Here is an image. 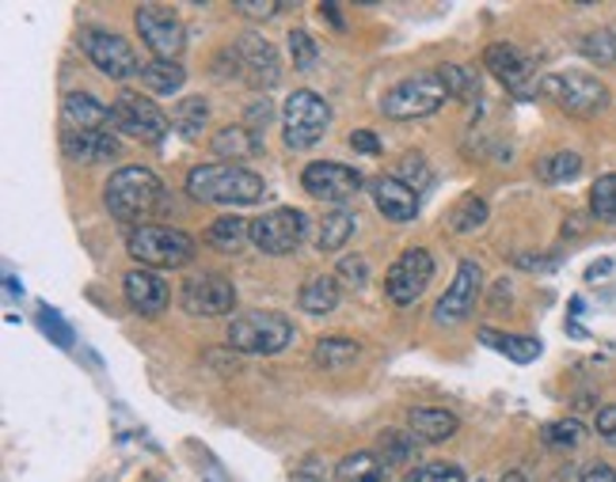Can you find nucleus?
<instances>
[{
	"label": "nucleus",
	"instance_id": "1",
	"mask_svg": "<svg viewBox=\"0 0 616 482\" xmlns=\"http://www.w3.org/2000/svg\"><path fill=\"white\" fill-rule=\"evenodd\" d=\"M263 190V175L241 164H202L187 175V198L202 206H255Z\"/></svg>",
	"mask_w": 616,
	"mask_h": 482
},
{
	"label": "nucleus",
	"instance_id": "2",
	"mask_svg": "<svg viewBox=\"0 0 616 482\" xmlns=\"http://www.w3.org/2000/svg\"><path fill=\"white\" fill-rule=\"evenodd\" d=\"M104 201L110 209V217L123 220V225H137V220H149L164 201V183L156 179L149 168H123L107 179Z\"/></svg>",
	"mask_w": 616,
	"mask_h": 482
},
{
	"label": "nucleus",
	"instance_id": "3",
	"mask_svg": "<svg viewBox=\"0 0 616 482\" xmlns=\"http://www.w3.org/2000/svg\"><path fill=\"white\" fill-rule=\"evenodd\" d=\"M126 252L145 270H172V266H187L195 258V239L168 225H137L126 236Z\"/></svg>",
	"mask_w": 616,
	"mask_h": 482
},
{
	"label": "nucleus",
	"instance_id": "4",
	"mask_svg": "<svg viewBox=\"0 0 616 482\" xmlns=\"http://www.w3.org/2000/svg\"><path fill=\"white\" fill-rule=\"evenodd\" d=\"M290 342H293V327L282 312L252 308L233 315V323H228V346L241 350V354L271 357V354H282Z\"/></svg>",
	"mask_w": 616,
	"mask_h": 482
},
{
	"label": "nucleus",
	"instance_id": "5",
	"mask_svg": "<svg viewBox=\"0 0 616 482\" xmlns=\"http://www.w3.org/2000/svg\"><path fill=\"white\" fill-rule=\"evenodd\" d=\"M331 126V110L316 91H293L286 99V110H282V137H286V148L301 153V148H312L320 137L327 134Z\"/></svg>",
	"mask_w": 616,
	"mask_h": 482
},
{
	"label": "nucleus",
	"instance_id": "6",
	"mask_svg": "<svg viewBox=\"0 0 616 482\" xmlns=\"http://www.w3.org/2000/svg\"><path fill=\"white\" fill-rule=\"evenodd\" d=\"M80 50H85V58L110 80L141 77V69H145V65L137 61L134 46L126 42L123 35L104 31V27H85V31H80Z\"/></svg>",
	"mask_w": 616,
	"mask_h": 482
},
{
	"label": "nucleus",
	"instance_id": "7",
	"mask_svg": "<svg viewBox=\"0 0 616 482\" xmlns=\"http://www.w3.org/2000/svg\"><path fill=\"white\" fill-rule=\"evenodd\" d=\"M110 122L141 145H160L172 126L168 118H164V110L156 107L149 96H141V91H118L115 107H110Z\"/></svg>",
	"mask_w": 616,
	"mask_h": 482
},
{
	"label": "nucleus",
	"instance_id": "8",
	"mask_svg": "<svg viewBox=\"0 0 616 482\" xmlns=\"http://www.w3.org/2000/svg\"><path fill=\"white\" fill-rule=\"evenodd\" d=\"M309 220L305 213L282 206V209H266L263 217L252 220V244L260 247L263 255H293L301 244H305Z\"/></svg>",
	"mask_w": 616,
	"mask_h": 482
},
{
	"label": "nucleus",
	"instance_id": "9",
	"mask_svg": "<svg viewBox=\"0 0 616 482\" xmlns=\"http://www.w3.org/2000/svg\"><path fill=\"white\" fill-rule=\"evenodd\" d=\"M545 96L556 99L567 115H578V118H590L597 110L609 107V91L597 77L590 72H556V77L545 80Z\"/></svg>",
	"mask_w": 616,
	"mask_h": 482
},
{
	"label": "nucleus",
	"instance_id": "10",
	"mask_svg": "<svg viewBox=\"0 0 616 482\" xmlns=\"http://www.w3.org/2000/svg\"><path fill=\"white\" fill-rule=\"evenodd\" d=\"M449 91L441 88L438 77H408L400 80L389 96L381 99V110L397 122H408V118H427L446 104Z\"/></svg>",
	"mask_w": 616,
	"mask_h": 482
},
{
	"label": "nucleus",
	"instance_id": "11",
	"mask_svg": "<svg viewBox=\"0 0 616 482\" xmlns=\"http://www.w3.org/2000/svg\"><path fill=\"white\" fill-rule=\"evenodd\" d=\"M434 282V255L422 252V247H408L397 263L389 266V277H384V289H389V301L408 308L415 304L422 293Z\"/></svg>",
	"mask_w": 616,
	"mask_h": 482
},
{
	"label": "nucleus",
	"instance_id": "12",
	"mask_svg": "<svg viewBox=\"0 0 616 482\" xmlns=\"http://www.w3.org/2000/svg\"><path fill=\"white\" fill-rule=\"evenodd\" d=\"M179 304L183 312L198 315V319H217V315H228L236 308V289L221 274H190L179 285Z\"/></svg>",
	"mask_w": 616,
	"mask_h": 482
},
{
	"label": "nucleus",
	"instance_id": "13",
	"mask_svg": "<svg viewBox=\"0 0 616 482\" xmlns=\"http://www.w3.org/2000/svg\"><path fill=\"white\" fill-rule=\"evenodd\" d=\"M301 187H305L309 198L327 201V206H343V201H351L362 190V171L346 168L339 160H316L301 171Z\"/></svg>",
	"mask_w": 616,
	"mask_h": 482
},
{
	"label": "nucleus",
	"instance_id": "14",
	"mask_svg": "<svg viewBox=\"0 0 616 482\" xmlns=\"http://www.w3.org/2000/svg\"><path fill=\"white\" fill-rule=\"evenodd\" d=\"M225 58L233 61V72H241L252 88H274L282 77V65H278V53L274 46L260 39V35L247 31L233 50H225Z\"/></svg>",
	"mask_w": 616,
	"mask_h": 482
},
{
	"label": "nucleus",
	"instance_id": "15",
	"mask_svg": "<svg viewBox=\"0 0 616 482\" xmlns=\"http://www.w3.org/2000/svg\"><path fill=\"white\" fill-rule=\"evenodd\" d=\"M134 23H137V35L141 42L149 46L160 61H176V53L183 50V23L172 8L164 4H141L134 12Z\"/></svg>",
	"mask_w": 616,
	"mask_h": 482
},
{
	"label": "nucleus",
	"instance_id": "16",
	"mask_svg": "<svg viewBox=\"0 0 616 482\" xmlns=\"http://www.w3.org/2000/svg\"><path fill=\"white\" fill-rule=\"evenodd\" d=\"M480 285H483L480 263H476V258H461L453 285H449L446 296H441V301L434 304V323H438V327H457V323H465L468 312L476 308V296H480Z\"/></svg>",
	"mask_w": 616,
	"mask_h": 482
},
{
	"label": "nucleus",
	"instance_id": "17",
	"mask_svg": "<svg viewBox=\"0 0 616 482\" xmlns=\"http://www.w3.org/2000/svg\"><path fill=\"white\" fill-rule=\"evenodd\" d=\"M61 148L77 164H110L123 156V145L104 129H61Z\"/></svg>",
	"mask_w": 616,
	"mask_h": 482
},
{
	"label": "nucleus",
	"instance_id": "18",
	"mask_svg": "<svg viewBox=\"0 0 616 482\" xmlns=\"http://www.w3.org/2000/svg\"><path fill=\"white\" fill-rule=\"evenodd\" d=\"M483 65H487V72H491L499 85H507L510 91H521L529 85V77H532L529 53H521L518 46H510V42H491V46H487Z\"/></svg>",
	"mask_w": 616,
	"mask_h": 482
},
{
	"label": "nucleus",
	"instance_id": "19",
	"mask_svg": "<svg viewBox=\"0 0 616 482\" xmlns=\"http://www.w3.org/2000/svg\"><path fill=\"white\" fill-rule=\"evenodd\" d=\"M123 293H126V301H130V308L141 315H160L172 301V289L164 285V277L145 270V266H137V270L123 277Z\"/></svg>",
	"mask_w": 616,
	"mask_h": 482
},
{
	"label": "nucleus",
	"instance_id": "20",
	"mask_svg": "<svg viewBox=\"0 0 616 482\" xmlns=\"http://www.w3.org/2000/svg\"><path fill=\"white\" fill-rule=\"evenodd\" d=\"M373 201L381 209V217L397 220V225H408V220L419 217V194L403 179H397V175H381L373 183Z\"/></svg>",
	"mask_w": 616,
	"mask_h": 482
},
{
	"label": "nucleus",
	"instance_id": "21",
	"mask_svg": "<svg viewBox=\"0 0 616 482\" xmlns=\"http://www.w3.org/2000/svg\"><path fill=\"white\" fill-rule=\"evenodd\" d=\"M457 414L441 411V406H415V411L408 414V433L415 441H427V444H441L449 441L457 433Z\"/></svg>",
	"mask_w": 616,
	"mask_h": 482
},
{
	"label": "nucleus",
	"instance_id": "22",
	"mask_svg": "<svg viewBox=\"0 0 616 482\" xmlns=\"http://www.w3.org/2000/svg\"><path fill=\"white\" fill-rule=\"evenodd\" d=\"M209 148H214L217 160L241 164V160H247V156L260 153L263 145H260V134H255V129H247V126H225V129H217V134L209 137Z\"/></svg>",
	"mask_w": 616,
	"mask_h": 482
},
{
	"label": "nucleus",
	"instance_id": "23",
	"mask_svg": "<svg viewBox=\"0 0 616 482\" xmlns=\"http://www.w3.org/2000/svg\"><path fill=\"white\" fill-rule=\"evenodd\" d=\"M61 118H66V129H104L110 110L88 91H69L61 99Z\"/></svg>",
	"mask_w": 616,
	"mask_h": 482
},
{
	"label": "nucleus",
	"instance_id": "24",
	"mask_svg": "<svg viewBox=\"0 0 616 482\" xmlns=\"http://www.w3.org/2000/svg\"><path fill=\"white\" fill-rule=\"evenodd\" d=\"M331 482H389V468L377 452H351L335 463Z\"/></svg>",
	"mask_w": 616,
	"mask_h": 482
},
{
	"label": "nucleus",
	"instance_id": "25",
	"mask_svg": "<svg viewBox=\"0 0 616 482\" xmlns=\"http://www.w3.org/2000/svg\"><path fill=\"white\" fill-rule=\"evenodd\" d=\"M202 239L221 255H236L247 239H252V225H247L244 217H233V213H228V217H217L214 225L202 232Z\"/></svg>",
	"mask_w": 616,
	"mask_h": 482
},
{
	"label": "nucleus",
	"instance_id": "26",
	"mask_svg": "<svg viewBox=\"0 0 616 482\" xmlns=\"http://www.w3.org/2000/svg\"><path fill=\"white\" fill-rule=\"evenodd\" d=\"M339 296H343V293H339L335 277L316 274V277H309V282L301 285L297 304H301V312H309V315H327V312L339 308Z\"/></svg>",
	"mask_w": 616,
	"mask_h": 482
},
{
	"label": "nucleus",
	"instance_id": "27",
	"mask_svg": "<svg viewBox=\"0 0 616 482\" xmlns=\"http://www.w3.org/2000/svg\"><path fill=\"white\" fill-rule=\"evenodd\" d=\"M141 85L153 91V96H179L183 85H187V69L179 61H160L153 58L141 69Z\"/></svg>",
	"mask_w": 616,
	"mask_h": 482
},
{
	"label": "nucleus",
	"instance_id": "28",
	"mask_svg": "<svg viewBox=\"0 0 616 482\" xmlns=\"http://www.w3.org/2000/svg\"><path fill=\"white\" fill-rule=\"evenodd\" d=\"M480 342L495 354L518 361V365H529L532 357H540V342L537 338H521V335H502L495 327H480Z\"/></svg>",
	"mask_w": 616,
	"mask_h": 482
},
{
	"label": "nucleus",
	"instance_id": "29",
	"mask_svg": "<svg viewBox=\"0 0 616 482\" xmlns=\"http://www.w3.org/2000/svg\"><path fill=\"white\" fill-rule=\"evenodd\" d=\"M206 122H209V104L202 96H187L172 107V129H176L183 141H198Z\"/></svg>",
	"mask_w": 616,
	"mask_h": 482
},
{
	"label": "nucleus",
	"instance_id": "30",
	"mask_svg": "<svg viewBox=\"0 0 616 482\" xmlns=\"http://www.w3.org/2000/svg\"><path fill=\"white\" fill-rule=\"evenodd\" d=\"M354 236V217L346 209H331L324 220H320V252H339V247H346V239Z\"/></svg>",
	"mask_w": 616,
	"mask_h": 482
},
{
	"label": "nucleus",
	"instance_id": "31",
	"mask_svg": "<svg viewBox=\"0 0 616 482\" xmlns=\"http://www.w3.org/2000/svg\"><path fill=\"white\" fill-rule=\"evenodd\" d=\"M415 437L411 433H400V430H384L381 441H377V449H381V460L384 468H408L411 460H415Z\"/></svg>",
	"mask_w": 616,
	"mask_h": 482
},
{
	"label": "nucleus",
	"instance_id": "32",
	"mask_svg": "<svg viewBox=\"0 0 616 482\" xmlns=\"http://www.w3.org/2000/svg\"><path fill=\"white\" fill-rule=\"evenodd\" d=\"M358 354H362V346L351 338H320L316 350H312V357H316L320 368H343V365H354Z\"/></svg>",
	"mask_w": 616,
	"mask_h": 482
},
{
	"label": "nucleus",
	"instance_id": "33",
	"mask_svg": "<svg viewBox=\"0 0 616 482\" xmlns=\"http://www.w3.org/2000/svg\"><path fill=\"white\" fill-rule=\"evenodd\" d=\"M434 77L441 80V88H446L453 99H465V104H472V99L480 96V85H476V77L465 69V65H441Z\"/></svg>",
	"mask_w": 616,
	"mask_h": 482
},
{
	"label": "nucleus",
	"instance_id": "34",
	"mask_svg": "<svg viewBox=\"0 0 616 482\" xmlns=\"http://www.w3.org/2000/svg\"><path fill=\"white\" fill-rule=\"evenodd\" d=\"M540 179L545 183H571L578 171H583V156L578 153H551L537 164Z\"/></svg>",
	"mask_w": 616,
	"mask_h": 482
},
{
	"label": "nucleus",
	"instance_id": "35",
	"mask_svg": "<svg viewBox=\"0 0 616 482\" xmlns=\"http://www.w3.org/2000/svg\"><path fill=\"white\" fill-rule=\"evenodd\" d=\"M540 441H545L548 449H575V444L583 441V422L578 419L548 422L545 430H540Z\"/></svg>",
	"mask_w": 616,
	"mask_h": 482
},
{
	"label": "nucleus",
	"instance_id": "36",
	"mask_svg": "<svg viewBox=\"0 0 616 482\" xmlns=\"http://www.w3.org/2000/svg\"><path fill=\"white\" fill-rule=\"evenodd\" d=\"M583 53L597 65H616V27H602V31L586 35Z\"/></svg>",
	"mask_w": 616,
	"mask_h": 482
},
{
	"label": "nucleus",
	"instance_id": "37",
	"mask_svg": "<svg viewBox=\"0 0 616 482\" xmlns=\"http://www.w3.org/2000/svg\"><path fill=\"white\" fill-rule=\"evenodd\" d=\"M590 209H594V217L616 220V175H602L590 187Z\"/></svg>",
	"mask_w": 616,
	"mask_h": 482
},
{
	"label": "nucleus",
	"instance_id": "38",
	"mask_svg": "<svg viewBox=\"0 0 616 482\" xmlns=\"http://www.w3.org/2000/svg\"><path fill=\"white\" fill-rule=\"evenodd\" d=\"M408 482H465V471L457 463L430 460V463H419L415 471H408Z\"/></svg>",
	"mask_w": 616,
	"mask_h": 482
},
{
	"label": "nucleus",
	"instance_id": "39",
	"mask_svg": "<svg viewBox=\"0 0 616 482\" xmlns=\"http://www.w3.org/2000/svg\"><path fill=\"white\" fill-rule=\"evenodd\" d=\"M483 220H487V201L483 198H465L453 213V232L468 236V232L483 228Z\"/></svg>",
	"mask_w": 616,
	"mask_h": 482
},
{
	"label": "nucleus",
	"instance_id": "40",
	"mask_svg": "<svg viewBox=\"0 0 616 482\" xmlns=\"http://www.w3.org/2000/svg\"><path fill=\"white\" fill-rule=\"evenodd\" d=\"M290 53H293V65H297V69H312L320 50L305 31H290Z\"/></svg>",
	"mask_w": 616,
	"mask_h": 482
},
{
	"label": "nucleus",
	"instance_id": "41",
	"mask_svg": "<svg viewBox=\"0 0 616 482\" xmlns=\"http://www.w3.org/2000/svg\"><path fill=\"white\" fill-rule=\"evenodd\" d=\"M39 319H42V331H46V335H50L53 342H58V346H72V335H69L66 323H61L58 312H50V308L42 304V308H39Z\"/></svg>",
	"mask_w": 616,
	"mask_h": 482
},
{
	"label": "nucleus",
	"instance_id": "42",
	"mask_svg": "<svg viewBox=\"0 0 616 482\" xmlns=\"http://www.w3.org/2000/svg\"><path fill=\"white\" fill-rule=\"evenodd\" d=\"M236 12L247 16V20H271V16L282 12L278 0H236Z\"/></svg>",
	"mask_w": 616,
	"mask_h": 482
},
{
	"label": "nucleus",
	"instance_id": "43",
	"mask_svg": "<svg viewBox=\"0 0 616 482\" xmlns=\"http://www.w3.org/2000/svg\"><path fill=\"white\" fill-rule=\"evenodd\" d=\"M365 277H370V270H365V258H343V263H339V282L362 289Z\"/></svg>",
	"mask_w": 616,
	"mask_h": 482
},
{
	"label": "nucleus",
	"instance_id": "44",
	"mask_svg": "<svg viewBox=\"0 0 616 482\" xmlns=\"http://www.w3.org/2000/svg\"><path fill=\"white\" fill-rule=\"evenodd\" d=\"M594 430L602 433V437L609 441V444H616V403H609V406H602V411H597Z\"/></svg>",
	"mask_w": 616,
	"mask_h": 482
},
{
	"label": "nucleus",
	"instance_id": "45",
	"mask_svg": "<svg viewBox=\"0 0 616 482\" xmlns=\"http://www.w3.org/2000/svg\"><path fill=\"white\" fill-rule=\"evenodd\" d=\"M351 148H354V153H362V156H377V153H381V141H377L373 129H354Z\"/></svg>",
	"mask_w": 616,
	"mask_h": 482
},
{
	"label": "nucleus",
	"instance_id": "46",
	"mask_svg": "<svg viewBox=\"0 0 616 482\" xmlns=\"http://www.w3.org/2000/svg\"><path fill=\"white\" fill-rule=\"evenodd\" d=\"M271 115H274V110H271V104H266V99H263V104H252V107H247V122H252V126H263V129H266V122H271Z\"/></svg>",
	"mask_w": 616,
	"mask_h": 482
},
{
	"label": "nucleus",
	"instance_id": "47",
	"mask_svg": "<svg viewBox=\"0 0 616 482\" xmlns=\"http://www.w3.org/2000/svg\"><path fill=\"white\" fill-rule=\"evenodd\" d=\"M583 482H616V468H609V463H594L583 475Z\"/></svg>",
	"mask_w": 616,
	"mask_h": 482
},
{
	"label": "nucleus",
	"instance_id": "48",
	"mask_svg": "<svg viewBox=\"0 0 616 482\" xmlns=\"http://www.w3.org/2000/svg\"><path fill=\"white\" fill-rule=\"evenodd\" d=\"M320 16H327L335 31H343V27H346V20H343V8H339V4H320Z\"/></svg>",
	"mask_w": 616,
	"mask_h": 482
},
{
	"label": "nucleus",
	"instance_id": "49",
	"mask_svg": "<svg viewBox=\"0 0 616 482\" xmlns=\"http://www.w3.org/2000/svg\"><path fill=\"white\" fill-rule=\"evenodd\" d=\"M609 274H613V263L609 258H602V263H594L590 270H586V282H605Z\"/></svg>",
	"mask_w": 616,
	"mask_h": 482
},
{
	"label": "nucleus",
	"instance_id": "50",
	"mask_svg": "<svg viewBox=\"0 0 616 482\" xmlns=\"http://www.w3.org/2000/svg\"><path fill=\"white\" fill-rule=\"evenodd\" d=\"M502 482H526V475H507V479H502Z\"/></svg>",
	"mask_w": 616,
	"mask_h": 482
}]
</instances>
